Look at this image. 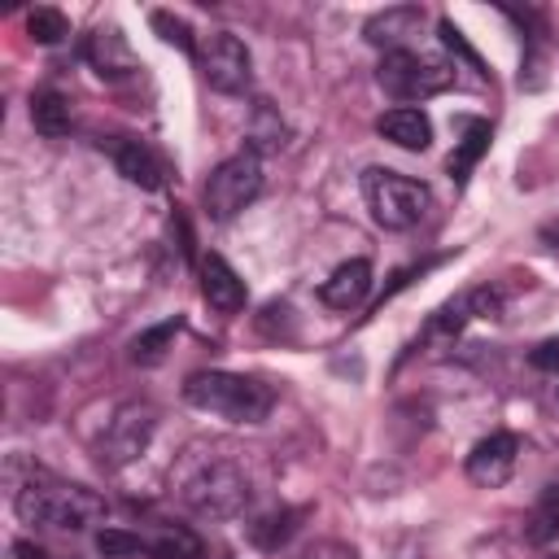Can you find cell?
<instances>
[{
    "instance_id": "obj_4",
    "label": "cell",
    "mask_w": 559,
    "mask_h": 559,
    "mask_svg": "<svg viewBox=\"0 0 559 559\" xmlns=\"http://www.w3.org/2000/svg\"><path fill=\"white\" fill-rule=\"evenodd\" d=\"M179 498L201 515H236L249 502V476L231 459H205L179 480Z\"/></svg>"
},
{
    "instance_id": "obj_7",
    "label": "cell",
    "mask_w": 559,
    "mask_h": 559,
    "mask_svg": "<svg viewBox=\"0 0 559 559\" xmlns=\"http://www.w3.org/2000/svg\"><path fill=\"white\" fill-rule=\"evenodd\" d=\"M197 66H201V79H205L214 92H223V96L245 92L249 79H253V57H249V48H245L231 31H210V35H201Z\"/></svg>"
},
{
    "instance_id": "obj_17",
    "label": "cell",
    "mask_w": 559,
    "mask_h": 559,
    "mask_svg": "<svg viewBox=\"0 0 559 559\" xmlns=\"http://www.w3.org/2000/svg\"><path fill=\"white\" fill-rule=\"evenodd\" d=\"M31 122H35V131L48 135V140L66 135V131H70V96L57 92V87H39V92L31 96Z\"/></svg>"
},
{
    "instance_id": "obj_10",
    "label": "cell",
    "mask_w": 559,
    "mask_h": 559,
    "mask_svg": "<svg viewBox=\"0 0 559 559\" xmlns=\"http://www.w3.org/2000/svg\"><path fill=\"white\" fill-rule=\"evenodd\" d=\"M83 57L92 61V70L100 79H127L135 70V52H131V44L118 26H96L83 44Z\"/></svg>"
},
{
    "instance_id": "obj_9",
    "label": "cell",
    "mask_w": 559,
    "mask_h": 559,
    "mask_svg": "<svg viewBox=\"0 0 559 559\" xmlns=\"http://www.w3.org/2000/svg\"><path fill=\"white\" fill-rule=\"evenodd\" d=\"M515 454H520V441L511 437V432H489L485 441H476L472 445V454H467V480H476V485H485V489H498V485H507L511 480V472H515Z\"/></svg>"
},
{
    "instance_id": "obj_1",
    "label": "cell",
    "mask_w": 559,
    "mask_h": 559,
    "mask_svg": "<svg viewBox=\"0 0 559 559\" xmlns=\"http://www.w3.org/2000/svg\"><path fill=\"white\" fill-rule=\"evenodd\" d=\"M13 511L22 524H39V528H87L96 520H105V498L57 480V476H31L17 493H13Z\"/></svg>"
},
{
    "instance_id": "obj_22",
    "label": "cell",
    "mask_w": 559,
    "mask_h": 559,
    "mask_svg": "<svg viewBox=\"0 0 559 559\" xmlns=\"http://www.w3.org/2000/svg\"><path fill=\"white\" fill-rule=\"evenodd\" d=\"M293 511H266V515H258L253 524H249V537H253V546H262V550H280L288 537H293Z\"/></svg>"
},
{
    "instance_id": "obj_6",
    "label": "cell",
    "mask_w": 559,
    "mask_h": 559,
    "mask_svg": "<svg viewBox=\"0 0 559 559\" xmlns=\"http://www.w3.org/2000/svg\"><path fill=\"white\" fill-rule=\"evenodd\" d=\"M258 192H262V162H258L253 148H245V153H231L227 162H218L210 170V179H205V210H210V218L227 223Z\"/></svg>"
},
{
    "instance_id": "obj_18",
    "label": "cell",
    "mask_w": 559,
    "mask_h": 559,
    "mask_svg": "<svg viewBox=\"0 0 559 559\" xmlns=\"http://www.w3.org/2000/svg\"><path fill=\"white\" fill-rule=\"evenodd\" d=\"M148 555H157V559H201L205 546H201V537H197L192 528H183V524H162V528L148 537Z\"/></svg>"
},
{
    "instance_id": "obj_14",
    "label": "cell",
    "mask_w": 559,
    "mask_h": 559,
    "mask_svg": "<svg viewBox=\"0 0 559 559\" xmlns=\"http://www.w3.org/2000/svg\"><path fill=\"white\" fill-rule=\"evenodd\" d=\"M367 293H371V262H362V258L341 262V266L323 280V288H319L323 306H332V310H354V306H362Z\"/></svg>"
},
{
    "instance_id": "obj_8",
    "label": "cell",
    "mask_w": 559,
    "mask_h": 559,
    "mask_svg": "<svg viewBox=\"0 0 559 559\" xmlns=\"http://www.w3.org/2000/svg\"><path fill=\"white\" fill-rule=\"evenodd\" d=\"M157 428V411L148 402H122L100 437V463L105 467H127L131 459H140L153 441Z\"/></svg>"
},
{
    "instance_id": "obj_5",
    "label": "cell",
    "mask_w": 559,
    "mask_h": 559,
    "mask_svg": "<svg viewBox=\"0 0 559 559\" xmlns=\"http://www.w3.org/2000/svg\"><path fill=\"white\" fill-rule=\"evenodd\" d=\"M376 83L393 100H428V96H437V92H445L454 83V70L445 61H432V57H419L411 48H397V52L380 57Z\"/></svg>"
},
{
    "instance_id": "obj_31",
    "label": "cell",
    "mask_w": 559,
    "mask_h": 559,
    "mask_svg": "<svg viewBox=\"0 0 559 559\" xmlns=\"http://www.w3.org/2000/svg\"><path fill=\"white\" fill-rule=\"evenodd\" d=\"M550 559H559V555H550Z\"/></svg>"
},
{
    "instance_id": "obj_27",
    "label": "cell",
    "mask_w": 559,
    "mask_h": 559,
    "mask_svg": "<svg viewBox=\"0 0 559 559\" xmlns=\"http://www.w3.org/2000/svg\"><path fill=\"white\" fill-rule=\"evenodd\" d=\"M437 31H441V44H445L450 52H459V57H463V61H467L472 70H480V57L472 52V44L463 39V31H459V26L450 22V17H441V26H437ZM480 74H485V70H480Z\"/></svg>"
},
{
    "instance_id": "obj_11",
    "label": "cell",
    "mask_w": 559,
    "mask_h": 559,
    "mask_svg": "<svg viewBox=\"0 0 559 559\" xmlns=\"http://www.w3.org/2000/svg\"><path fill=\"white\" fill-rule=\"evenodd\" d=\"M419 26H424V9L419 4H389V9H380V13L367 17L362 35L371 44H380L384 52H397L411 35H419Z\"/></svg>"
},
{
    "instance_id": "obj_13",
    "label": "cell",
    "mask_w": 559,
    "mask_h": 559,
    "mask_svg": "<svg viewBox=\"0 0 559 559\" xmlns=\"http://www.w3.org/2000/svg\"><path fill=\"white\" fill-rule=\"evenodd\" d=\"M201 297L218 310V314H236L245 306V280L218 258V253H205L201 258Z\"/></svg>"
},
{
    "instance_id": "obj_20",
    "label": "cell",
    "mask_w": 559,
    "mask_h": 559,
    "mask_svg": "<svg viewBox=\"0 0 559 559\" xmlns=\"http://www.w3.org/2000/svg\"><path fill=\"white\" fill-rule=\"evenodd\" d=\"M489 148V122H467V135L459 140V148L450 153V175L463 183L467 179V170L476 166V157Z\"/></svg>"
},
{
    "instance_id": "obj_24",
    "label": "cell",
    "mask_w": 559,
    "mask_h": 559,
    "mask_svg": "<svg viewBox=\"0 0 559 559\" xmlns=\"http://www.w3.org/2000/svg\"><path fill=\"white\" fill-rule=\"evenodd\" d=\"M284 122H280V114L271 109V105H258L253 109V127H249V140H253V153L262 148V153H275V148H284Z\"/></svg>"
},
{
    "instance_id": "obj_21",
    "label": "cell",
    "mask_w": 559,
    "mask_h": 559,
    "mask_svg": "<svg viewBox=\"0 0 559 559\" xmlns=\"http://www.w3.org/2000/svg\"><path fill=\"white\" fill-rule=\"evenodd\" d=\"M175 332H179V319H166V323H157V328L140 332V336L131 341V362H140V367L162 362V354H166V345L175 341Z\"/></svg>"
},
{
    "instance_id": "obj_25",
    "label": "cell",
    "mask_w": 559,
    "mask_h": 559,
    "mask_svg": "<svg viewBox=\"0 0 559 559\" xmlns=\"http://www.w3.org/2000/svg\"><path fill=\"white\" fill-rule=\"evenodd\" d=\"M148 22H153V31H157V35L166 39V44L183 48V52H188V57L197 61V48H201V39H197V35L188 31V22H183V17H175V13H162V9H157V13L148 17Z\"/></svg>"
},
{
    "instance_id": "obj_16",
    "label": "cell",
    "mask_w": 559,
    "mask_h": 559,
    "mask_svg": "<svg viewBox=\"0 0 559 559\" xmlns=\"http://www.w3.org/2000/svg\"><path fill=\"white\" fill-rule=\"evenodd\" d=\"M109 153H114V166H118V175L127 183H140L148 192L162 188V162L153 157V148L144 140H114Z\"/></svg>"
},
{
    "instance_id": "obj_28",
    "label": "cell",
    "mask_w": 559,
    "mask_h": 559,
    "mask_svg": "<svg viewBox=\"0 0 559 559\" xmlns=\"http://www.w3.org/2000/svg\"><path fill=\"white\" fill-rule=\"evenodd\" d=\"M528 362H533L537 371H559V336H546L542 345H533Z\"/></svg>"
},
{
    "instance_id": "obj_2",
    "label": "cell",
    "mask_w": 559,
    "mask_h": 559,
    "mask_svg": "<svg viewBox=\"0 0 559 559\" xmlns=\"http://www.w3.org/2000/svg\"><path fill=\"white\" fill-rule=\"evenodd\" d=\"M183 397L197 411L218 415L227 424H262L275 406L271 384H262L253 376H236V371H192L183 380Z\"/></svg>"
},
{
    "instance_id": "obj_12",
    "label": "cell",
    "mask_w": 559,
    "mask_h": 559,
    "mask_svg": "<svg viewBox=\"0 0 559 559\" xmlns=\"http://www.w3.org/2000/svg\"><path fill=\"white\" fill-rule=\"evenodd\" d=\"M376 131H380L389 144L406 148V153H424V148L432 144V122H428V114L415 109V105H397V109L380 114V118H376Z\"/></svg>"
},
{
    "instance_id": "obj_29",
    "label": "cell",
    "mask_w": 559,
    "mask_h": 559,
    "mask_svg": "<svg viewBox=\"0 0 559 559\" xmlns=\"http://www.w3.org/2000/svg\"><path fill=\"white\" fill-rule=\"evenodd\" d=\"M13 555H22V559H48V550L44 546H31V542H17Z\"/></svg>"
},
{
    "instance_id": "obj_15",
    "label": "cell",
    "mask_w": 559,
    "mask_h": 559,
    "mask_svg": "<svg viewBox=\"0 0 559 559\" xmlns=\"http://www.w3.org/2000/svg\"><path fill=\"white\" fill-rule=\"evenodd\" d=\"M498 310H502V297H498L493 288H472V293L445 301V306L437 310V319L428 323V332H459L467 319H493Z\"/></svg>"
},
{
    "instance_id": "obj_30",
    "label": "cell",
    "mask_w": 559,
    "mask_h": 559,
    "mask_svg": "<svg viewBox=\"0 0 559 559\" xmlns=\"http://www.w3.org/2000/svg\"><path fill=\"white\" fill-rule=\"evenodd\" d=\"M542 240H546V245H550V249H559V218H555V223H546V227H542Z\"/></svg>"
},
{
    "instance_id": "obj_3",
    "label": "cell",
    "mask_w": 559,
    "mask_h": 559,
    "mask_svg": "<svg viewBox=\"0 0 559 559\" xmlns=\"http://www.w3.org/2000/svg\"><path fill=\"white\" fill-rule=\"evenodd\" d=\"M362 197H367V210L380 227L389 231H406L424 218L428 210V188L411 175H397V170H384V166H371L362 175Z\"/></svg>"
},
{
    "instance_id": "obj_19",
    "label": "cell",
    "mask_w": 559,
    "mask_h": 559,
    "mask_svg": "<svg viewBox=\"0 0 559 559\" xmlns=\"http://www.w3.org/2000/svg\"><path fill=\"white\" fill-rule=\"evenodd\" d=\"M528 542H550V537H559V480H550L542 493H537V502H533V511H528Z\"/></svg>"
},
{
    "instance_id": "obj_23",
    "label": "cell",
    "mask_w": 559,
    "mask_h": 559,
    "mask_svg": "<svg viewBox=\"0 0 559 559\" xmlns=\"http://www.w3.org/2000/svg\"><path fill=\"white\" fill-rule=\"evenodd\" d=\"M26 31H31V39H35V44H61V39L70 35V22H66V13H61V9L39 4V9H31V13H26Z\"/></svg>"
},
{
    "instance_id": "obj_26",
    "label": "cell",
    "mask_w": 559,
    "mask_h": 559,
    "mask_svg": "<svg viewBox=\"0 0 559 559\" xmlns=\"http://www.w3.org/2000/svg\"><path fill=\"white\" fill-rule=\"evenodd\" d=\"M96 550H100L105 559L148 555V537H140V533H122V528H100V533H96Z\"/></svg>"
}]
</instances>
